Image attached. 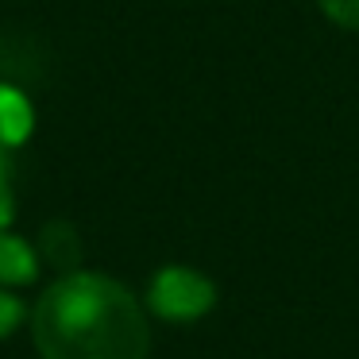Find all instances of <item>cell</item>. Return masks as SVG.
Wrapping results in <instances>:
<instances>
[{
    "instance_id": "5b68a950",
    "label": "cell",
    "mask_w": 359,
    "mask_h": 359,
    "mask_svg": "<svg viewBox=\"0 0 359 359\" xmlns=\"http://www.w3.org/2000/svg\"><path fill=\"white\" fill-rule=\"evenodd\" d=\"M39 251H43V259H47L55 271L74 274L78 263H81V236H78V228H74L70 220H50V224H43Z\"/></svg>"
},
{
    "instance_id": "9c48e42d",
    "label": "cell",
    "mask_w": 359,
    "mask_h": 359,
    "mask_svg": "<svg viewBox=\"0 0 359 359\" xmlns=\"http://www.w3.org/2000/svg\"><path fill=\"white\" fill-rule=\"evenodd\" d=\"M12 212H16V201H12L8 186H0V232L12 224Z\"/></svg>"
},
{
    "instance_id": "8992f818",
    "label": "cell",
    "mask_w": 359,
    "mask_h": 359,
    "mask_svg": "<svg viewBox=\"0 0 359 359\" xmlns=\"http://www.w3.org/2000/svg\"><path fill=\"white\" fill-rule=\"evenodd\" d=\"M35 248L20 236L0 232V282L4 286H24L35 278Z\"/></svg>"
},
{
    "instance_id": "30bf717a",
    "label": "cell",
    "mask_w": 359,
    "mask_h": 359,
    "mask_svg": "<svg viewBox=\"0 0 359 359\" xmlns=\"http://www.w3.org/2000/svg\"><path fill=\"white\" fill-rule=\"evenodd\" d=\"M0 186H8V147L0 143Z\"/></svg>"
},
{
    "instance_id": "6da1fadb",
    "label": "cell",
    "mask_w": 359,
    "mask_h": 359,
    "mask_svg": "<svg viewBox=\"0 0 359 359\" xmlns=\"http://www.w3.org/2000/svg\"><path fill=\"white\" fill-rule=\"evenodd\" d=\"M43 359H147L151 325L132 290L109 274L74 271L43 290L32 309Z\"/></svg>"
},
{
    "instance_id": "7a4b0ae2",
    "label": "cell",
    "mask_w": 359,
    "mask_h": 359,
    "mask_svg": "<svg viewBox=\"0 0 359 359\" xmlns=\"http://www.w3.org/2000/svg\"><path fill=\"white\" fill-rule=\"evenodd\" d=\"M147 305L155 317L186 325V320H201L217 305V286L194 266H163L151 278Z\"/></svg>"
},
{
    "instance_id": "ba28073f",
    "label": "cell",
    "mask_w": 359,
    "mask_h": 359,
    "mask_svg": "<svg viewBox=\"0 0 359 359\" xmlns=\"http://www.w3.org/2000/svg\"><path fill=\"white\" fill-rule=\"evenodd\" d=\"M20 320H24V302H20V297H12L8 290H0V340L16 332Z\"/></svg>"
},
{
    "instance_id": "3957f363",
    "label": "cell",
    "mask_w": 359,
    "mask_h": 359,
    "mask_svg": "<svg viewBox=\"0 0 359 359\" xmlns=\"http://www.w3.org/2000/svg\"><path fill=\"white\" fill-rule=\"evenodd\" d=\"M47 70V55L35 39L27 35L0 32V81L4 86H35Z\"/></svg>"
},
{
    "instance_id": "277c9868",
    "label": "cell",
    "mask_w": 359,
    "mask_h": 359,
    "mask_svg": "<svg viewBox=\"0 0 359 359\" xmlns=\"http://www.w3.org/2000/svg\"><path fill=\"white\" fill-rule=\"evenodd\" d=\"M35 132V109L20 86H4L0 81V143L4 147H20L27 135Z\"/></svg>"
},
{
    "instance_id": "52a82bcc",
    "label": "cell",
    "mask_w": 359,
    "mask_h": 359,
    "mask_svg": "<svg viewBox=\"0 0 359 359\" xmlns=\"http://www.w3.org/2000/svg\"><path fill=\"white\" fill-rule=\"evenodd\" d=\"M317 4L332 24L348 27V32H359V0H317Z\"/></svg>"
}]
</instances>
